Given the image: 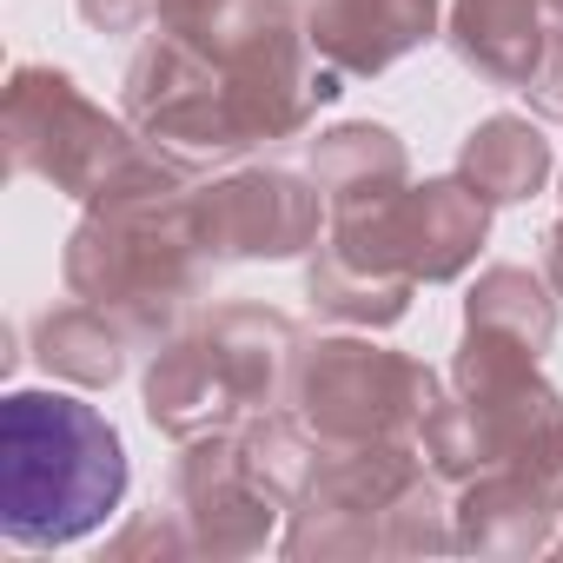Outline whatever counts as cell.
Masks as SVG:
<instances>
[{"instance_id":"6da1fadb","label":"cell","mask_w":563,"mask_h":563,"mask_svg":"<svg viewBox=\"0 0 563 563\" xmlns=\"http://www.w3.org/2000/svg\"><path fill=\"white\" fill-rule=\"evenodd\" d=\"M192 159L140 140V153L80 206V225L60 252L67 299L113 312L140 352L186 332L192 306L212 286V252L192 225Z\"/></svg>"},{"instance_id":"7a4b0ae2","label":"cell","mask_w":563,"mask_h":563,"mask_svg":"<svg viewBox=\"0 0 563 563\" xmlns=\"http://www.w3.org/2000/svg\"><path fill=\"white\" fill-rule=\"evenodd\" d=\"M126 444L113 418L67 391L0 398V537L21 550H67L93 537L126 497Z\"/></svg>"},{"instance_id":"3957f363","label":"cell","mask_w":563,"mask_h":563,"mask_svg":"<svg viewBox=\"0 0 563 563\" xmlns=\"http://www.w3.org/2000/svg\"><path fill=\"white\" fill-rule=\"evenodd\" d=\"M418 451L451 490L484 471H523L563 504V391L543 378L537 352L464 325L451 391L424 418Z\"/></svg>"},{"instance_id":"277c9868","label":"cell","mask_w":563,"mask_h":563,"mask_svg":"<svg viewBox=\"0 0 563 563\" xmlns=\"http://www.w3.org/2000/svg\"><path fill=\"white\" fill-rule=\"evenodd\" d=\"M292 563L332 556H444L457 550L444 477L424 464L418 444H332L286 510L278 537Z\"/></svg>"},{"instance_id":"5b68a950","label":"cell","mask_w":563,"mask_h":563,"mask_svg":"<svg viewBox=\"0 0 563 563\" xmlns=\"http://www.w3.org/2000/svg\"><path fill=\"white\" fill-rule=\"evenodd\" d=\"M444 385L424 358L391 352L358 332H319L299 345L292 372V411L299 424L332 444H418L424 418L438 411Z\"/></svg>"},{"instance_id":"8992f818","label":"cell","mask_w":563,"mask_h":563,"mask_svg":"<svg viewBox=\"0 0 563 563\" xmlns=\"http://www.w3.org/2000/svg\"><path fill=\"white\" fill-rule=\"evenodd\" d=\"M0 133H8V166L27 179H47L67 199H93L133 153H140V126L126 113H107L100 100H87V87L67 67H41L21 60L0 93Z\"/></svg>"},{"instance_id":"52a82bcc","label":"cell","mask_w":563,"mask_h":563,"mask_svg":"<svg viewBox=\"0 0 563 563\" xmlns=\"http://www.w3.org/2000/svg\"><path fill=\"white\" fill-rule=\"evenodd\" d=\"M120 113L140 126V140L192 159V166H212V159H245L265 146L245 93L206 60L192 54L186 41L173 34H146L140 54L126 60V80H120Z\"/></svg>"},{"instance_id":"ba28073f","label":"cell","mask_w":563,"mask_h":563,"mask_svg":"<svg viewBox=\"0 0 563 563\" xmlns=\"http://www.w3.org/2000/svg\"><path fill=\"white\" fill-rule=\"evenodd\" d=\"M192 225L212 265L232 258H306L325 239V192L292 166H232L192 186Z\"/></svg>"},{"instance_id":"9c48e42d","label":"cell","mask_w":563,"mask_h":563,"mask_svg":"<svg viewBox=\"0 0 563 563\" xmlns=\"http://www.w3.org/2000/svg\"><path fill=\"white\" fill-rule=\"evenodd\" d=\"M173 504L192 530V556H212V563H239V556L272 550L278 517H286V504L245 471L239 431H206L179 451Z\"/></svg>"},{"instance_id":"30bf717a","label":"cell","mask_w":563,"mask_h":563,"mask_svg":"<svg viewBox=\"0 0 563 563\" xmlns=\"http://www.w3.org/2000/svg\"><path fill=\"white\" fill-rule=\"evenodd\" d=\"M444 8L451 0H299L312 54L345 80H378L405 54L431 47L444 34Z\"/></svg>"},{"instance_id":"8fae6325","label":"cell","mask_w":563,"mask_h":563,"mask_svg":"<svg viewBox=\"0 0 563 563\" xmlns=\"http://www.w3.org/2000/svg\"><path fill=\"white\" fill-rule=\"evenodd\" d=\"M444 41L484 87L530 93L550 54L563 47V8L556 0H451Z\"/></svg>"},{"instance_id":"7c38bea8","label":"cell","mask_w":563,"mask_h":563,"mask_svg":"<svg viewBox=\"0 0 563 563\" xmlns=\"http://www.w3.org/2000/svg\"><path fill=\"white\" fill-rule=\"evenodd\" d=\"M140 405H146V424L166 431L173 444H192L206 431L245 424V405H239V391H232L206 325H186L166 345H153L146 378H140Z\"/></svg>"},{"instance_id":"4fadbf2b","label":"cell","mask_w":563,"mask_h":563,"mask_svg":"<svg viewBox=\"0 0 563 563\" xmlns=\"http://www.w3.org/2000/svg\"><path fill=\"white\" fill-rule=\"evenodd\" d=\"M199 325H206V339H212V352H219V365H225V378H232L245 418H252V411H286V405H292V372H299L306 332H299L286 312L225 299V306H212Z\"/></svg>"},{"instance_id":"5bb4252c","label":"cell","mask_w":563,"mask_h":563,"mask_svg":"<svg viewBox=\"0 0 563 563\" xmlns=\"http://www.w3.org/2000/svg\"><path fill=\"white\" fill-rule=\"evenodd\" d=\"M556 517L563 504L523 471H484L451 497V530L464 556H543L556 550Z\"/></svg>"},{"instance_id":"9a60e30c","label":"cell","mask_w":563,"mask_h":563,"mask_svg":"<svg viewBox=\"0 0 563 563\" xmlns=\"http://www.w3.org/2000/svg\"><path fill=\"white\" fill-rule=\"evenodd\" d=\"M312 179L325 192V206H365V199H391L411 186V153L391 126L378 120H339L312 140Z\"/></svg>"},{"instance_id":"2e32d148","label":"cell","mask_w":563,"mask_h":563,"mask_svg":"<svg viewBox=\"0 0 563 563\" xmlns=\"http://www.w3.org/2000/svg\"><path fill=\"white\" fill-rule=\"evenodd\" d=\"M550 166H556V153H550V140H543L523 113H490V120H477V126L464 133V146H457V179H464L471 192H484L490 206H523V199H537L543 179H550Z\"/></svg>"},{"instance_id":"e0dca14e","label":"cell","mask_w":563,"mask_h":563,"mask_svg":"<svg viewBox=\"0 0 563 563\" xmlns=\"http://www.w3.org/2000/svg\"><path fill=\"white\" fill-rule=\"evenodd\" d=\"M126 352H133V339L120 332V319L87 299L34 319V358L47 365V378H67L80 391H107L126 372Z\"/></svg>"},{"instance_id":"ac0fdd59","label":"cell","mask_w":563,"mask_h":563,"mask_svg":"<svg viewBox=\"0 0 563 563\" xmlns=\"http://www.w3.org/2000/svg\"><path fill=\"white\" fill-rule=\"evenodd\" d=\"M556 306L563 299L550 292L543 272H530V265H484L471 278V292H464V325L497 332V339H510V345L543 358L550 339H556Z\"/></svg>"},{"instance_id":"d6986e66","label":"cell","mask_w":563,"mask_h":563,"mask_svg":"<svg viewBox=\"0 0 563 563\" xmlns=\"http://www.w3.org/2000/svg\"><path fill=\"white\" fill-rule=\"evenodd\" d=\"M239 431V451H245V471L278 497V504H299L306 497V484H312V471H319V457H325V444L299 424V411L286 405V411H252L245 424H232Z\"/></svg>"},{"instance_id":"ffe728a7","label":"cell","mask_w":563,"mask_h":563,"mask_svg":"<svg viewBox=\"0 0 563 563\" xmlns=\"http://www.w3.org/2000/svg\"><path fill=\"white\" fill-rule=\"evenodd\" d=\"M113 556H192V530H186V517H179V504L173 510H146L140 523H126L113 543H107Z\"/></svg>"},{"instance_id":"44dd1931","label":"cell","mask_w":563,"mask_h":563,"mask_svg":"<svg viewBox=\"0 0 563 563\" xmlns=\"http://www.w3.org/2000/svg\"><path fill=\"white\" fill-rule=\"evenodd\" d=\"M74 8H80V21H87L93 34H133V27L153 21L159 0H74Z\"/></svg>"},{"instance_id":"7402d4cb","label":"cell","mask_w":563,"mask_h":563,"mask_svg":"<svg viewBox=\"0 0 563 563\" xmlns=\"http://www.w3.org/2000/svg\"><path fill=\"white\" fill-rule=\"evenodd\" d=\"M543 278H550V292L563 299V219L543 232Z\"/></svg>"},{"instance_id":"603a6c76","label":"cell","mask_w":563,"mask_h":563,"mask_svg":"<svg viewBox=\"0 0 563 563\" xmlns=\"http://www.w3.org/2000/svg\"><path fill=\"white\" fill-rule=\"evenodd\" d=\"M556 8H563V0H556Z\"/></svg>"}]
</instances>
